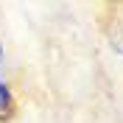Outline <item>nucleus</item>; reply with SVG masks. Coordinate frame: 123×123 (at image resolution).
Here are the masks:
<instances>
[{
    "label": "nucleus",
    "instance_id": "obj_2",
    "mask_svg": "<svg viewBox=\"0 0 123 123\" xmlns=\"http://www.w3.org/2000/svg\"><path fill=\"white\" fill-rule=\"evenodd\" d=\"M115 45H117V50H120V53H123V34H120V37H117V42H115Z\"/></svg>",
    "mask_w": 123,
    "mask_h": 123
},
{
    "label": "nucleus",
    "instance_id": "obj_1",
    "mask_svg": "<svg viewBox=\"0 0 123 123\" xmlns=\"http://www.w3.org/2000/svg\"><path fill=\"white\" fill-rule=\"evenodd\" d=\"M11 109V92H8V84L0 78V112H8Z\"/></svg>",
    "mask_w": 123,
    "mask_h": 123
},
{
    "label": "nucleus",
    "instance_id": "obj_3",
    "mask_svg": "<svg viewBox=\"0 0 123 123\" xmlns=\"http://www.w3.org/2000/svg\"><path fill=\"white\" fill-rule=\"evenodd\" d=\"M0 59H3V48H0Z\"/></svg>",
    "mask_w": 123,
    "mask_h": 123
}]
</instances>
